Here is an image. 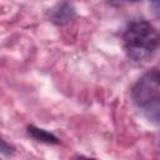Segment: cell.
Returning <instances> with one entry per match:
<instances>
[{
	"label": "cell",
	"mask_w": 160,
	"mask_h": 160,
	"mask_svg": "<svg viewBox=\"0 0 160 160\" xmlns=\"http://www.w3.org/2000/svg\"><path fill=\"white\" fill-rule=\"evenodd\" d=\"M142 109H144V112L149 120L155 121V122H160V98L149 102Z\"/></svg>",
	"instance_id": "5"
},
{
	"label": "cell",
	"mask_w": 160,
	"mask_h": 160,
	"mask_svg": "<svg viewBox=\"0 0 160 160\" xmlns=\"http://www.w3.org/2000/svg\"><path fill=\"white\" fill-rule=\"evenodd\" d=\"M160 91V71L152 69L144 74L132 89V99L139 108H144L149 102L159 98Z\"/></svg>",
	"instance_id": "2"
},
{
	"label": "cell",
	"mask_w": 160,
	"mask_h": 160,
	"mask_svg": "<svg viewBox=\"0 0 160 160\" xmlns=\"http://www.w3.org/2000/svg\"><path fill=\"white\" fill-rule=\"evenodd\" d=\"M28 131L38 141L46 142V144H59V139L55 135H52L51 132H49V131H46L44 129L36 128L34 125H30V126H28Z\"/></svg>",
	"instance_id": "4"
},
{
	"label": "cell",
	"mask_w": 160,
	"mask_h": 160,
	"mask_svg": "<svg viewBox=\"0 0 160 160\" xmlns=\"http://www.w3.org/2000/svg\"><path fill=\"white\" fill-rule=\"evenodd\" d=\"M159 41H160V36H159Z\"/></svg>",
	"instance_id": "6"
},
{
	"label": "cell",
	"mask_w": 160,
	"mask_h": 160,
	"mask_svg": "<svg viewBox=\"0 0 160 160\" xmlns=\"http://www.w3.org/2000/svg\"><path fill=\"white\" fill-rule=\"evenodd\" d=\"M158 41L156 30L145 20L131 22L124 34L125 51L128 56L135 61L149 59L155 52Z\"/></svg>",
	"instance_id": "1"
},
{
	"label": "cell",
	"mask_w": 160,
	"mask_h": 160,
	"mask_svg": "<svg viewBox=\"0 0 160 160\" xmlns=\"http://www.w3.org/2000/svg\"><path fill=\"white\" fill-rule=\"evenodd\" d=\"M75 15V9L70 2H59L50 9V20L56 25H65Z\"/></svg>",
	"instance_id": "3"
}]
</instances>
